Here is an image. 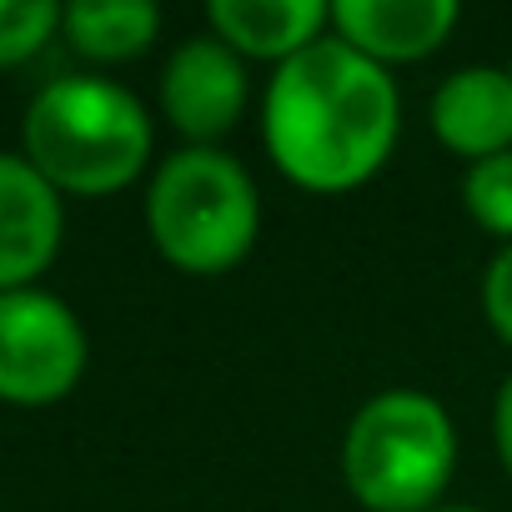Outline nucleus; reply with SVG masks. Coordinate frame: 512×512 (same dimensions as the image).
Returning a JSON list of instances; mask_svg holds the SVG:
<instances>
[{
	"mask_svg": "<svg viewBox=\"0 0 512 512\" xmlns=\"http://www.w3.org/2000/svg\"><path fill=\"white\" fill-rule=\"evenodd\" d=\"M457 467V427L422 387H387L342 437V482L367 512H432Z\"/></svg>",
	"mask_w": 512,
	"mask_h": 512,
	"instance_id": "20e7f679",
	"label": "nucleus"
},
{
	"mask_svg": "<svg viewBox=\"0 0 512 512\" xmlns=\"http://www.w3.org/2000/svg\"><path fill=\"white\" fill-rule=\"evenodd\" d=\"M432 512H482V507H462V502H442V507H432Z\"/></svg>",
	"mask_w": 512,
	"mask_h": 512,
	"instance_id": "dca6fc26",
	"label": "nucleus"
},
{
	"mask_svg": "<svg viewBox=\"0 0 512 512\" xmlns=\"http://www.w3.org/2000/svg\"><path fill=\"white\" fill-rule=\"evenodd\" d=\"M457 21V0H337L332 6V36L387 71L442 51Z\"/></svg>",
	"mask_w": 512,
	"mask_h": 512,
	"instance_id": "6e6552de",
	"label": "nucleus"
},
{
	"mask_svg": "<svg viewBox=\"0 0 512 512\" xmlns=\"http://www.w3.org/2000/svg\"><path fill=\"white\" fill-rule=\"evenodd\" d=\"M26 161L71 196H111L151 161L146 106L101 76H66L26 111Z\"/></svg>",
	"mask_w": 512,
	"mask_h": 512,
	"instance_id": "f03ea898",
	"label": "nucleus"
},
{
	"mask_svg": "<svg viewBox=\"0 0 512 512\" xmlns=\"http://www.w3.org/2000/svg\"><path fill=\"white\" fill-rule=\"evenodd\" d=\"M86 372V332L76 312L51 292L0 297V402L51 407Z\"/></svg>",
	"mask_w": 512,
	"mask_h": 512,
	"instance_id": "39448f33",
	"label": "nucleus"
},
{
	"mask_svg": "<svg viewBox=\"0 0 512 512\" xmlns=\"http://www.w3.org/2000/svg\"><path fill=\"white\" fill-rule=\"evenodd\" d=\"M206 26L241 61L287 66L292 56L332 36V6L322 0H216L206 6Z\"/></svg>",
	"mask_w": 512,
	"mask_h": 512,
	"instance_id": "9d476101",
	"label": "nucleus"
},
{
	"mask_svg": "<svg viewBox=\"0 0 512 512\" xmlns=\"http://www.w3.org/2000/svg\"><path fill=\"white\" fill-rule=\"evenodd\" d=\"M61 31L86 61L116 66L151 51L161 31V11L151 0H76V6L61 11Z\"/></svg>",
	"mask_w": 512,
	"mask_h": 512,
	"instance_id": "9b49d317",
	"label": "nucleus"
},
{
	"mask_svg": "<svg viewBox=\"0 0 512 512\" xmlns=\"http://www.w3.org/2000/svg\"><path fill=\"white\" fill-rule=\"evenodd\" d=\"M146 231L176 272L221 277L241 267L262 236V196L231 151L186 146L166 156L151 176Z\"/></svg>",
	"mask_w": 512,
	"mask_h": 512,
	"instance_id": "7ed1b4c3",
	"label": "nucleus"
},
{
	"mask_svg": "<svg viewBox=\"0 0 512 512\" xmlns=\"http://www.w3.org/2000/svg\"><path fill=\"white\" fill-rule=\"evenodd\" d=\"M246 96V61L216 36L181 41L161 66V111L191 146H216L221 136H231Z\"/></svg>",
	"mask_w": 512,
	"mask_h": 512,
	"instance_id": "423d86ee",
	"label": "nucleus"
},
{
	"mask_svg": "<svg viewBox=\"0 0 512 512\" xmlns=\"http://www.w3.org/2000/svg\"><path fill=\"white\" fill-rule=\"evenodd\" d=\"M492 442H497V457L512 477V372H507V382L497 387V402H492Z\"/></svg>",
	"mask_w": 512,
	"mask_h": 512,
	"instance_id": "2eb2a0df",
	"label": "nucleus"
},
{
	"mask_svg": "<svg viewBox=\"0 0 512 512\" xmlns=\"http://www.w3.org/2000/svg\"><path fill=\"white\" fill-rule=\"evenodd\" d=\"M432 136L467 166L512 151V66H462L452 71L432 106Z\"/></svg>",
	"mask_w": 512,
	"mask_h": 512,
	"instance_id": "1a4fd4ad",
	"label": "nucleus"
},
{
	"mask_svg": "<svg viewBox=\"0 0 512 512\" xmlns=\"http://www.w3.org/2000/svg\"><path fill=\"white\" fill-rule=\"evenodd\" d=\"M61 26V6L51 0H0V71L31 61Z\"/></svg>",
	"mask_w": 512,
	"mask_h": 512,
	"instance_id": "ddd939ff",
	"label": "nucleus"
},
{
	"mask_svg": "<svg viewBox=\"0 0 512 512\" xmlns=\"http://www.w3.org/2000/svg\"><path fill=\"white\" fill-rule=\"evenodd\" d=\"M61 191L26 161L0 151V297L26 292L61 251Z\"/></svg>",
	"mask_w": 512,
	"mask_h": 512,
	"instance_id": "0eeeda50",
	"label": "nucleus"
},
{
	"mask_svg": "<svg viewBox=\"0 0 512 512\" xmlns=\"http://www.w3.org/2000/svg\"><path fill=\"white\" fill-rule=\"evenodd\" d=\"M482 317L512 347V246H502L482 272Z\"/></svg>",
	"mask_w": 512,
	"mask_h": 512,
	"instance_id": "4468645a",
	"label": "nucleus"
},
{
	"mask_svg": "<svg viewBox=\"0 0 512 512\" xmlns=\"http://www.w3.org/2000/svg\"><path fill=\"white\" fill-rule=\"evenodd\" d=\"M462 211L487 236L512 246V151L467 166V176H462Z\"/></svg>",
	"mask_w": 512,
	"mask_h": 512,
	"instance_id": "f8f14e48",
	"label": "nucleus"
},
{
	"mask_svg": "<svg viewBox=\"0 0 512 512\" xmlns=\"http://www.w3.org/2000/svg\"><path fill=\"white\" fill-rule=\"evenodd\" d=\"M402 96L387 66L322 36L312 51L277 66L262 96V141L277 171L312 191L342 196L367 186L397 151Z\"/></svg>",
	"mask_w": 512,
	"mask_h": 512,
	"instance_id": "f257e3e1",
	"label": "nucleus"
}]
</instances>
